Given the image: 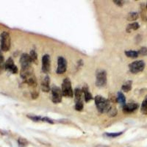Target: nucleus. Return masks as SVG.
<instances>
[{
    "label": "nucleus",
    "mask_w": 147,
    "mask_h": 147,
    "mask_svg": "<svg viewBox=\"0 0 147 147\" xmlns=\"http://www.w3.org/2000/svg\"><path fill=\"white\" fill-rule=\"evenodd\" d=\"M95 103L99 112L101 113H107L111 107L109 99H105L102 96H96L95 97Z\"/></svg>",
    "instance_id": "f257e3e1"
},
{
    "label": "nucleus",
    "mask_w": 147,
    "mask_h": 147,
    "mask_svg": "<svg viewBox=\"0 0 147 147\" xmlns=\"http://www.w3.org/2000/svg\"><path fill=\"white\" fill-rule=\"evenodd\" d=\"M11 39L10 34L7 32H3L1 34V49L4 52H7L10 48Z\"/></svg>",
    "instance_id": "f03ea898"
},
{
    "label": "nucleus",
    "mask_w": 147,
    "mask_h": 147,
    "mask_svg": "<svg viewBox=\"0 0 147 147\" xmlns=\"http://www.w3.org/2000/svg\"><path fill=\"white\" fill-rule=\"evenodd\" d=\"M62 93L63 96L65 97H72L74 92L72 90L71 83L69 78H65L62 84Z\"/></svg>",
    "instance_id": "7ed1b4c3"
},
{
    "label": "nucleus",
    "mask_w": 147,
    "mask_h": 147,
    "mask_svg": "<svg viewBox=\"0 0 147 147\" xmlns=\"http://www.w3.org/2000/svg\"><path fill=\"white\" fill-rule=\"evenodd\" d=\"M145 68V63L143 60H137L134 61L129 65V69L131 73L138 74L144 71Z\"/></svg>",
    "instance_id": "20e7f679"
},
{
    "label": "nucleus",
    "mask_w": 147,
    "mask_h": 147,
    "mask_svg": "<svg viewBox=\"0 0 147 147\" xmlns=\"http://www.w3.org/2000/svg\"><path fill=\"white\" fill-rule=\"evenodd\" d=\"M62 90L57 85H53L52 88V100L55 104L60 103L62 101Z\"/></svg>",
    "instance_id": "39448f33"
},
{
    "label": "nucleus",
    "mask_w": 147,
    "mask_h": 147,
    "mask_svg": "<svg viewBox=\"0 0 147 147\" xmlns=\"http://www.w3.org/2000/svg\"><path fill=\"white\" fill-rule=\"evenodd\" d=\"M107 83V74L106 72L103 70L99 71L96 74V85L97 87L102 88L105 86Z\"/></svg>",
    "instance_id": "423d86ee"
},
{
    "label": "nucleus",
    "mask_w": 147,
    "mask_h": 147,
    "mask_svg": "<svg viewBox=\"0 0 147 147\" xmlns=\"http://www.w3.org/2000/svg\"><path fill=\"white\" fill-rule=\"evenodd\" d=\"M51 70V58L49 55H45L42 57V71L47 74Z\"/></svg>",
    "instance_id": "0eeeda50"
},
{
    "label": "nucleus",
    "mask_w": 147,
    "mask_h": 147,
    "mask_svg": "<svg viewBox=\"0 0 147 147\" xmlns=\"http://www.w3.org/2000/svg\"><path fill=\"white\" fill-rule=\"evenodd\" d=\"M67 69V61L63 57H59L57 60V74H62L65 73Z\"/></svg>",
    "instance_id": "6e6552de"
},
{
    "label": "nucleus",
    "mask_w": 147,
    "mask_h": 147,
    "mask_svg": "<svg viewBox=\"0 0 147 147\" xmlns=\"http://www.w3.org/2000/svg\"><path fill=\"white\" fill-rule=\"evenodd\" d=\"M20 63L22 69H27V68L32 67L31 66L32 60L30 59V55H28V54H23L21 56Z\"/></svg>",
    "instance_id": "1a4fd4ad"
},
{
    "label": "nucleus",
    "mask_w": 147,
    "mask_h": 147,
    "mask_svg": "<svg viewBox=\"0 0 147 147\" xmlns=\"http://www.w3.org/2000/svg\"><path fill=\"white\" fill-rule=\"evenodd\" d=\"M5 68L6 70L13 74H16L18 72V68L15 65L13 60L12 58L7 59V60L5 64Z\"/></svg>",
    "instance_id": "9d476101"
},
{
    "label": "nucleus",
    "mask_w": 147,
    "mask_h": 147,
    "mask_svg": "<svg viewBox=\"0 0 147 147\" xmlns=\"http://www.w3.org/2000/svg\"><path fill=\"white\" fill-rule=\"evenodd\" d=\"M139 107L138 104L136 102H129V103L126 104L123 107V111L125 113H131L136 111Z\"/></svg>",
    "instance_id": "9b49d317"
},
{
    "label": "nucleus",
    "mask_w": 147,
    "mask_h": 147,
    "mask_svg": "<svg viewBox=\"0 0 147 147\" xmlns=\"http://www.w3.org/2000/svg\"><path fill=\"white\" fill-rule=\"evenodd\" d=\"M49 84H50V78H49V77L48 75H47L41 82V85H40V86H41V90L44 92H45V93H47V92L49 91V90H50Z\"/></svg>",
    "instance_id": "f8f14e48"
},
{
    "label": "nucleus",
    "mask_w": 147,
    "mask_h": 147,
    "mask_svg": "<svg viewBox=\"0 0 147 147\" xmlns=\"http://www.w3.org/2000/svg\"><path fill=\"white\" fill-rule=\"evenodd\" d=\"M82 92H83L84 94V99H85V102H88L93 99V96L90 93V91L88 90V88L87 86H84L83 88H82Z\"/></svg>",
    "instance_id": "ddd939ff"
},
{
    "label": "nucleus",
    "mask_w": 147,
    "mask_h": 147,
    "mask_svg": "<svg viewBox=\"0 0 147 147\" xmlns=\"http://www.w3.org/2000/svg\"><path fill=\"white\" fill-rule=\"evenodd\" d=\"M82 90H81L80 88H77L75 89V91H74V95H75V102H82Z\"/></svg>",
    "instance_id": "4468645a"
},
{
    "label": "nucleus",
    "mask_w": 147,
    "mask_h": 147,
    "mask_svg": "<svg viewBox=\"0 0 147 147\" xmlns=\"http://www.w3.org/2000/svg\"><path fill=\"white\" fill-rule=\"evenodd\" d=\"M117 101L120 103V105L122 106V107H124L126 104H127L126 103V98L122 92H119V93H118Z\"/></svg>",
    "instance_id": "2eb2a0df"
},
{
    "label": "nucleus",
    "mask_w": 147,
    "mask_h": 147,
    "mask_svg": "<svg viewBox=\"0 0 147 147\" xmlns=\"http://www.w3.org/2000/svg\"><path fill=\"white\" fill-rule=\"evenodd\" d=\"M140 25L137 22H133V23H131L130 24H129L127 27V32H130L132 30H137L138 29H139Z\"/></svg>",
    "instance_id": "dca6fc26"
},
{
    "label": "nucleus",
    "mask_w": 147,
    "mask_h": 147,
    "mask_svg": "<svg viewBox=\"0 0 147 147\" xmlns=\"http://www.w3.org/2000/svg\"><path fill=\"white\" fill-rule=\"evenodd\" d=\"M132 82L131 80H128L122 85V90L124 92H129L132 89Z\"/></svg>",
    "instance_id": "f3484780"
},
{
    "label": "nucleus",
    "mask_w": 147,
    "mask_h": 147,
    "mask_svg": "<svg viewBox=\"0 0 147 147\" xmlns=\"http://www.w3.org/2000/svg\"><path fill=\"white\" fill-rule=\"evenodd\" d=\"M125 55H127V57H130V58H136V57H138V52H136V51L133 50H129L126 51Z\"/></svg>",
    "instance_id": "a211bd4d"
},
{
    "label": "nucleus",
    "mask_w": 147,
    "mask_h": 147,
    "mask_svg": "<svg viewBox=\"0 0 147 147\" xmlns=\"http://www.w3.org/2000/svg\"><path fill=\"white\" fill-rule=\"evenodd\" d=\"M138 13L136 12H131L127 16V20L128 21H136L138 18Z\"/></svg>",
    "instance_id": "6ab92c4d"
},
{
    "label": "nucleus",
    "mask_w": 147,
    "mask_h": 147,
    "mask_svg": "<svg viewBox=\"0 0 147 147\" xmlns=\"http://www.w3.org/2000/svg\"><path fill=\"white\" fill-rule=\"evenodd\" d=\"M30 57L31 60H32V62L35 63H38V55L37 53L35 52V50H31L30 51Z\"/></svg>",
    "instance_id": "aec40b11"
},
{
    "label": "nucleus",
    "mask_w": 147,
    "mask_h": 147,
    "mask_svg": "<svg viewBox=\"0 0 147 147\" xmlns=\"http://www.w3.org/2000/svg\"><path fill=\"white\" fill-rule=\"evenodd\" d=\"M107 115L110 117H113V116H115V115H117V110L115 108V107H113L111 106V107L110 108L109 111L107 112Z\"/></svg>",
    "instance_id": "412c9836"
},
{
    "label": "nucleus",
    "mask_w": 147,
    "mask_h": 147,
    "mask_svg": "<svg viewBox=\"0 0 147 147\" xmlns=\"http://www.w3.org/2000/svg\"><path fill=\"white\" fill-rule=\"evenodd\" d=\"M18 146L20 147H26L28 145V141H27L26 139L20 138H18Z\"/></svg>",
    "instance_id": "4be33fe9"
},
{
    "label": "nucleus",
    "mask_w": 147,
    "mask_h": 147,
    "mask_svg": "<svg viewBox=\"0 0 147 147\" xmlns=\"http://www.w3.org/2000/svg\"><path fill=\"white\" fill-rule=\"evenodd\" d=\"M123 132H114V133H106V136L107 137H110V138H116L118 136H121L122 135Z\"/></svg>",
    "instance_id": "5701e85b"
},
{
    "label": "nucleus",
    "mask_w": 147,
    "mask_h": 147,
    "mask_svg": "<svg viewBox=\"0 0 147 147\" xmlns=\"http://www.w3.org/2000/svg\"><path fill=\"white\" fill-rule=\"evenodd\" d=\"M27 117H28L29 119H31V120L34 121H40L42 119L41 117H40V116H38V115H27Z\"/></svg>",
    "instance_id": "b1692460"
},
{
    "label": "nucleus",
    "mask_w": 147,
    "mask_h": 147,
    "mask_svg": "<svg viewBox=\"0 0 147 147\" xmlns=\"http://www.w3.org/2000/svg\"><path fill=\"white\" fill-rule=\"evenodd\" d=\"M138 54L143 56H147V48L146 47H142L138 51Z\"/></svg>",
    "instance_id": "393cba45"
},
{
    "label": "nucleus",
    "mask_w": 147,
    "mask_h": 147,
    "mask_svg": "<svg viewBox=\"0 0 147 147\" xmlns=\"http://www.w3.org/2000/svg\"><path fill=\"white\" fill-rule=\"evenodd\" d=\"M75 109H76V110H78V111H81V110L83 109V103H82V102H77V103H76Z\"/></svg>",
    "instance_id": "a878e982"
},
{
    "label": "nucleus",
    "mask_w": 147,
    "mask_h": 147,
    "mask_svg": "<svg viewBox=\"0 0 147 147\" xmlns=\"http://www.w3.org/2000/svg\"><path fill=\"white\" fill-rule=\"evenodd\" d=\"M41 121H46V122H47V123H50V124H53V123H54L53 121H52V119H49V118H48V117L42 118Z\"/></svg>",
    "instance_id": "bb28decb"
},
{
    "label": "nucleus",
    "mask_w": 147,
    "mask_h": 147,
    "mask_svg": "<svg viewBox=\"0 0 147 147\" xmlns=\"http://www.w3.org/2000/svg\"><path fill=\"white\" fill-rule=\"evenodd\" d=\"M4 63V56L2 55V51L0 50V67H2Z\"/></svg>",
    "instance_id": "cd10ccee"
},
{
    "label": "nucleus",
    "mask_w": 147,
    "mask_h": 147,
    "mask_svg": "<svg viewBox=\"0 0 147 147\" xmlns=\"http://www.w3.org/2000/svg\"><path fill=\"white\" fill-rule=\"evenodd\" d=\"M145 107H147V96L145 97L144 100L143 101L142 105H141V108H145Z\"/></svg>",
    "instance_id": "c85d7f7f"
},
{
    "label": "nucleus",
    "mask_w": 147,
    "mask_h": 147,
    "mask_svg": "<svg viewBox=\"0 0 147 147\" xmlns=\"http://www.w3.org/2000/svg\"><path fill=\"white\" fill-rule=\"evenodd\" d=\"M113 2L116 4L117 5H119V6H122V5H123L121 1H119V0H114Z\"/></svg>",
    "instance_id": "c756f323"
},
{
    "label": "nucleus",
    "mask_w": 147,
    "mask_h": 147,
    "mask_svg": "<svg viewBox=\"0 0 147 147\" xmlns=\"http://www.w3.org/2000/svg\"><path fill=\"white\" fill-rule=\"evenodd\" d=\"M141 113L145 115H147V107H145V108H141Z\"/></svg>",
    "instance_id": "7c9ffc66"
},
{
    "label": "nucleus",
    "mask_w": 147,
    "mask_h": 147,
    "mask_svg": "<svg viewBox=\"0 0 147 147\" xmlns=\"http://www.w3.org/2000/svg\"><path fill=\"white\" fill-rule=\"evenodd\" d=\"M146 9H147V5H146Z\"/></svg>",
    "instance_id": "2f4dec72"
}]
</instances>
